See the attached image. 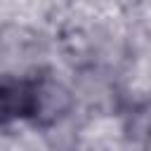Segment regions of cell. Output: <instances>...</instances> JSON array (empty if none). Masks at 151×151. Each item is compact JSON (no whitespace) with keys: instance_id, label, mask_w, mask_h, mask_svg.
Instances as JSON below:
<instances>
[{"instance_id":"cell-1","label":"cell","mask_w":151,"mask_h":151,"mask_svg":"<svg viewBox=\"0 0 151 151\" xmlns=\"http://www.w3.org/2000/svg\"><path fill=\"white\" fill-rule=\"evenodd\" d=\"M42 76H0V127L31 120L38 125L42 111Z\"/></svg>"}]
</instances>
